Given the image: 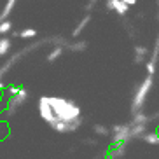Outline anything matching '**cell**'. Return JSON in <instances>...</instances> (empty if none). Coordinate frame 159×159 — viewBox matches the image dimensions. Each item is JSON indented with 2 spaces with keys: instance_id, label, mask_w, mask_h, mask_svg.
<instances>
[{
  "instance_id": "6da1fadb",
  "label": "cell",
  "mask_w": 159,
  "mask_h": 159,
  "mask_svg": "<svg viewBox=\"0 0 159 159\" xmlns=\"http://www.w3.org/2000/svg\"><path fill=\"white\" fill-rule=\"evenodd\" d=\"M47 100L54 114V122L51 124L52 131L61 135H70L80 129L84 119H82V110L75 100L65 96H47Z\"/></svg>"
},
{
  "instance_id": "7a4b0ae2",
  "label": "cell",
  "mask_w": 159,
  "mask_h": 159,
  "mask_svg": "<svg viewBox=\"0 0 159 159\" xmlns=\"http://www.w3.org/2000/svg\"><path fill=\"white\" fill-rule=\"evenodd\" d=\"M152 88H154V75H147L140 84L135 88V93L131 96V116L143 110Z\"/></svg>"
},
{
  "instance_id": "3957f363",
  "label": "cell",
  "mask_w": 159,
  "mask_h": 159,
  "mask_svg": "<svg viewBox=\"0 0 159 159\" xmlns=\"http://www.w3.org/2000/svg\"><path fill=\"white\" fill-rule=\"evenodd\" d=\"M28 98H30V91H28L26 88H21L18 94H14V96L7 98V105H5V108H2L4 117H12V116H16V112H18L19 108L23 107L25 103L28 102Z\"/></svg>"
},
{
  "instance_id": "277c9868",
  "label": "cell",
  "mask_w": 159,
  "mask_h": 159,
  "mask_svg": "<svg viewBox=\"0 0 159 159\" xmlns=\"http://www.w3.org/2000/svg\"><path fill=\"white\" fill-rule=\"evenodd\" d=\"M110 131H112V145L129 143L131 142V121L121 122V124H114L110 128Z\"/></svg>"
},
{
  "instance_id": "5b68a950",
  "label": "cell",
  "mask_w": 159,
  "mask_h": 159,
  "mask_svg": "<svg viewBox=\"0 0 159 159\" xmlns=\"http://www.w3.org/2000/svg\"><path fill=\"white\" fill-rule=\"evenodd\" d=\"M105 7H107L108 11L117 12L119 16H126L128 11H129V5L124 4L122 0H105Z\"/></svg>"
},
{
  "instance_id": "8992f818",
  "label": "cell",
  "mask_w": 159,
  "mask_h": 159,
  "mask_svg": "<svg viewBox=\"0 0 159 159\" xmlns=\"http://www.w3.org/2000/svg\"><path fill=\"white\" fill-rule=\"evenodd\" d=\"M133 61H135L136 65H142V63H145V61L149 60L147 56H150V51H149V47L143 46V44H136L135 49H133Z\"/></svg>"
},
{
  "instance_id": "52a82bcc",
  "label": "cell",
  "mask_w": 159,
  "mask_h": 159,
  "mask_svg": "<svg viewBox=\"0 0 159 159\" xmlns=\"http://www.w3.org/2000/svg\"><path fill=\"white\" fill-rule=\"evenodd\" d=\"M91 19H93V16H91V12H86L84 18L80 19L79 23H77V26L74 28V32H72V37L74 39H79L82 33H84V30L89 26V23H91Z\"/></svg>"
},
{
  "instance_id": "ba28073f",
  "label": "cell",
  "mask_w": 159,
  "mask_h": 159,
  "mask_svg": "<svg viewBox=\"0 0 159 159\" xmlns=\"http://www.w3.org/2000/svg\"><path fill=\"white\" fill-rule=\"evenodd\" d=\"M128 152V143H116L108 152V159H122Z\"/></svg>"
},
{
  "instance_id": "9c48e42d",
  "label": "cell",
  "mask_w": 159,
  "mask_h": 159,
  "mask_svg": "<svg viewBox=\"0 0 159 159\" xmlns=\"http://www.w3.org/2000/svg\"><path fill=\"white\" fill-rule=\"evenodd\" d=\"M147 131H149V124H135V122H131V140H140Z\"/></svg>"
},
{
  "instance_id": "30bf717a",
  "label": "cell",
  "mask_w": 159,
  "mask_h": 159,
  "mask_svg": "<svg viewBox=\"0 0 159 159\" xmlns=\"http://www.w3.org/2000/svg\"><path fill=\"white\" fill-rule=\"evenodd\" d=\"M131 122H135V124H150V122H154V119H152V114H145L143 110L142 112H136L131 116Z\"/></svg>"
},
{
  "instance_id": "8fae6325",
  "label": "cell",
  "mask_w": 159,
  "mask_h": 159,
  "mask_svg": "<svg viewBox=\"0 0 159 159\" xmlns=\"http://www.w3.org/2000/svg\"><path fill=\"white\" fill-rule=\"evenodd\" d=\"M16 2H18V0H5L4 9H2V12H0V21L9 19V16L12 14V12H14V9H16Z\"/></svg>"
},
{
  "instance_id": "7c38bea8",
  "label": "cell",
  "mask_w": 159,
  "mask_h": 159,
  "mask_svg": "<svg viewBox=\"0 0 159 159\" xmlns=\"http://www.w3.org/2000/svg\"><path fill=\"white\" fill-rule=\"evenodd\" d=\"M12 49V40L9 37H0V58H7Z\"/></svg>"
},
{
  "instance_id": "4fadbf2b",
  "label": "cell",
  "mask_w": 159,
  "mask_h": 159,
  "mask_svg": "<svg viewBox=\"0 0 159 159\" xmlns=\"http://www.w3.org/2000/svg\"><path fill=\"white\" fill-rule=\"evenodd\" d=\"M63 52H65V46H54L52 51L46 56V61L47 63H54V61H58L61 56H63Z\"/></svg>"
},
{
  "instance_id": "5bb4252c",
  "label": "cell",
  "mask_w": 159,
  "mask_h": 159,
  "mask_svg": "<svg viewBox=\"0 0 159 159\" xmlns=\"http://www.w3.org/2000/svg\"><path fill=\"white\" fill-rule=\"evenodd\" d=\"M142 142H145L147 145H154V147H159V133L157 131H147L143 136L140 138Z\"/></svg>"
},
{
  "instance_id": "9a60e30c",
  "label": "cell",
  "mask_w": 159,
  "mask_h": 159,
  "mask_svg": "<svg viewBox=\"0 0 159 159\" xmlns=\"http://www.w3.org/2000/svg\"><path fill=\"white\" fill-rule=\"evenodd\" d=\"M66 49L72 52H84L88 49V40H74V42H68Z\"/></svg>"
},
{
  "instance_id": "2e32d148",
  "label": "cell",
  "mask_w": 159,
  "mask_h": 159,
  "mask_svg": "<svg viewBox=\"0 0 159 159\" xmlns=\"http://www.w3.org/2000/svg\"><path fill=\"white\" fill-rule=\"evenodd\" d=\"M18 37L23 39V40L35 39V37H37V30H35V28H25V30H21V32H18Z\"/></svg>"
},
{
  "instance_id": "e0dca14e",
  "label": "cell",
  "mask_w": 159,
  "mask_h": 159,
  "mask_svg": "<svg viewBox=\"0 0 159 159\" xmlns=\"http://www.w3.org/2000/svg\"><path fill=\"white\" fill-rule=\"evenodd\" d=\"M150 61H154L156 65H157V61H159V33H157V37H156L154 40V47H152V51H150Z\"/></svg>"
},
{
  "instance_id": "ac0fdd59",
  "label": "cell",
  "mask_w": 159,
  "mask_h": 159,
  "mask_svg": "<svg viewBox=\"0 0 159 159\" xmlns=\"http://www.w3.org/2000/svg\"><path fill=\"white\" fill-rule=\"evenodd\" d=\"M93 131H94V135H98V136H108V135H112V131L108 129L107 126H103V124H94Z\"/></svg>"
},
{
  "instance_id": "d6986e66",
  "label": "cell",
  "mask_w": 159,
  "mask_h": 159,
  "mask_svg": "<svg viewBox=\"0 0 159 159\" xmlns=\"http://www.w3.org/2000/svg\"><path fill=\"white\" fill-rule=\"evenodd\" d=\"M11 32H12V23H11L9 19L0 21V37H4V35H7Z\"/></svg>"
},
{
  "instance_id": "ffe728a7",
  "label": "cell",
  "mask_w": 159,
  "mask_h": 159,
  "mask_svg": "<svg viewBox=\"0 0 159 159\" xmlns=\"http://www.w3.org/2000/svg\"><path fill=\"white\" fill-rule=\"evenodd\" d=\"M19 89H21V86H16V84H9L7 88H5L4 94H7V98H11V96H14V94L19 93Z\"/></svg>"
},
{
  "instance_id": "44dd1931",
  "label": "cell",
  "mask_w": 159,
  "mask_h": 159,
  "mask_svg": "<svg viewBox=\"0 0 159 159\" xmlns=\"http://www.w3.org/2000/svg\"><path fill=\"white\" fill-rule=\"evenodd\" d=\"M156 63L154 61H150V60H147L145 61V70H147V75H154L156 74Z\"/></svg>"
},
{
  "instance_id": "7402d4cb",
  "label": "cell",
  "mask_w": 159,
  "mask_h": 159,
  "mask_svg": "<svg viewBox=\"0 0 159 159\" xmlns=\"http://www.w3.org/2000/svg\"><path fill=\"white\" fill-rule=\"evenodd\" d=\"M96 4H98V0H88V4L84 5V9H86V12H91V11L96 7Z\"/></svg>"
},
{
  "instance_id": "603a6c76",
  "label": "cell",
  "mask_w": 159,
  "mask_h": 159,
  "mask_svg": "<svg viewBox=\"0 0 159 159\" xmlns=\"http://www.w3.org/2000/svg\"><path fill=\"white\" fill-rule=\"evenodd\" d=\"M84 145H89V147H94V145H98V142L94 140V138H84Z\"/></svg>"
},
{
  "instance_id": "cb8c5ba5",
  "label": "cell",
  "mask_w": 159,
  "mask_h": 159,
  "mask_svg": "<svg viewBox=\"0 0 159 159\" xmlns=\"http://www.w3.org/2000/svg\"><path fill=\"white\" fill-rule=\"evenodd\" d=\"M124 4H128L129 7H133V5H136V0H122Z\"/></svg>"
},
{
  "instance_id": "d4e9b609",
  "label": "cell",
  "mask_w": 159,
  "mask_h": 159,
  "mask_svg": "<svg viewBox=\"0 0 159 159\" xmlns=\"http://www.w3.org/2000/svg\"><path fill=\"white\" fill-rule=\"evenodd\" d=\"M156 131H157V133H159V122H157V126H156Z\"/></svg>"
},
{
  "instance_id": "484cf974",
  "label": "cell",
  "mask_w": 159,
  "mask_h": 159,
  "mask_svg": "<svg viewBox=\"0 0 159 159\" xmlns=\"http://www.w3.org/2000/svg\"><path fill=\"white\" fill-rule=\"evenodd\" d=\"M0 114H2V107H0Z\"/></svg>"
},
{
  "instance_id": "4316f807",
  "label": "cell",
  "mask_w": 159,
  "mask_h": 159,
  "mask_svg": "<svg viewBox=\"0 0 159 159\" xmlns=\"http://www.w3.org/2000/svg\"><path fill=\"white\" fill-rule=\"evenodd\" d=\"M157 5H159V0H157Z\"/></svg>"
},
{
  "instance_id": "83f0119b",
  "label": "cell",
  "mask_w": 159,
  "mask_h": 159,
  "mask_svg": "<svg viewBox=\"0 0 159 159\" xmlns=\"http://www.w3.org/2000/svg\"><path fill=\"white\" fill-rule=\"evenodd\" d=\"M157 19H159V14H157Z\"/></svg>"
}]
</instances>
